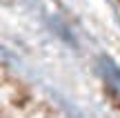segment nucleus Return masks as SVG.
<instances>
[{"instance_id":"f257e3e1","label":"nucleus","mask_w":120,"mask_h":118,"mask_svg":"<svg viewBox=\"0 0 120 118\" xmlns=\"http://www.w3.org/2000/svg\"><path fill=\"white\" fill-rule=\"evenodd\" d=\"M100 69H102V76H105L107 87L111 89L116 96H120V67L113 60H109L107 56H102L100 58Z\"/></svg>"}]
</instances>
